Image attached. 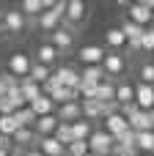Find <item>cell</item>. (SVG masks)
<instances>
[{
	"instance_id": "cell-6",
	"label": "cell",
	"mask_w": 154,
	"mask_h": 156,
	"mask_svg": "<svg viewBox=\"0 0 154 156\" xmlns=\"http://www.w3.org/2000/svg\"><path fill=\"white\" fill-rule=\"evenodd\" d=\"M55 5V0H22V5H19V11H22V16L25 19H30V22H36L44 11H50Z\"/></svg>"
},
{
	"instance_id": "cell-11",
	"label": "cell",
	"mask_w": 154,
	"mask_h": 156,
	"mask_svg": "<svg viewBox=\"0 0 154 156\" xmlns=\"http://www.w3.org/2000/svg\"><path fill=\"white\" fill-rule=\"evenodd\" d=\"M50 36H52V41H50V44L58 49V55H61V52H69V49L74 47V33H72V27H66V25H63V27H58V30H55V33H50Z\"/></svg>"
},
{
	"instance_id": "cell-28",
	"label": "cell",
	"mask_w": 154,
	"mask_h": 156,
	"mask_svg": "<svg viewBox=\"0 0 154 156\" xmlns=\"http://www.w3.org/2000/svg\"><path fill=\"white\" fill-rule=\"evenodd\" d=\"M63 148L69 145V143H74V137H72V123H58V129H55V134H52Z\"/></svg>"
},
{
	"instance_id": "cell-12",
	"label": "cell",
	"mask_w": 154,
	"mask_h": 156,
	"mask_svg": "<svg viewBox=\"0 0 154 156\" xmlns=\"http://www.w3.org/2000/svg\"><path fill=\"white\" fill-rule=\"evenodd\" d=\"M55 118H58L61 123H77V121H83L80 101H69V104H61V107H55Z\"/></svg>"
},
{
	"instance_id": "cell-32",
	"label": "cell",
	"mask_w": 154,
	"mask_h": 156,
	"mask_svg": "<svg viewBox=\"0 0 154 156\" xmlns=\"http://www.w3.org/2000/svg\"><path fill=\"white\" fill-rule=\"evenodd\" d=\"M66 154L69 156H88V143H80V140H74V143H69L66 145Z\"/></svg>"
},
{
	"instance_id": "cell-1",
	"label": "cell",
	"mask_w": 154,
	"mask_h": 156,
	"mask_svg": "<svg viewBox=\"0 0 154 156\" xmlns=\"http://www.w3.org/2000/svg\"><path fill=\"white\" fill-rule=\"evenodd\" d=\"M63 14H66V0H55V5H52L50 11H44L33 25H36L39 30H44V33H55V30L61 27V22H63Z\"/></svg>"
},
{
	"instance_id": "cell-10",
	"label": "cell",
	"mask_w": 154,
	"mask_h": 156,
	"mask_svg": "<svg viewBox=\"0 0 154 156\" xmlns=\"http://www.w3.org/2000/svg\"><path fill=\"white\" fill-rule=\"evenodd\" d=\"M85 11H88V5H85L83 0H66V14H63V22H66V27H72V25H80V22L85 19Z\"/></svg>"
},
{
	"instance_id": "cell-13",
	"label": "cell",
	"mask_w": 154,
	"mask_h": 156,
	"mask_svg": "<svg viewBox=\"0 0 154 156\" xmlns=\"http://www.w3.org/2000/svg\"><path fill=\"white\" fill-rule=\"evenodd\" d=\"M127 11H130V14H127L130 22H135V25H141V27H149V25H152V8H146L141 0H138V3H130Z\"/></svg>"
},
{
	"instance_id": "cell-4",
	"label": "cell",
	"mask_w": 154,
	"mask_h": 156,
	"mask_svg": "<svg viewBox=\"0 0 154 156\" xmlns=\"http://www.w3.org/2000/svg\"><path fill=\"white\" fill-rule=\"evenodd\" d=\"M102 71L107 80H116L127 71V60L121 52H105V60H102Z\"/></svg>"
},
{
	"instance_id": "cell-37",
	"label": "cell",
	"mask_w": 154,
	"mask_h": 156,
	"mask_svg": "<svg viewBox=\"0 0 154 156\" xmlns=\"http://www.w3.org/2000/svg\"><path fill=\"white\" fill-rule=\"evenodd\" d=\"M152 27H154V11H152Z\"/></svg>"
},
{
	"instance_id": "cell-21",
	"label": "cell",
	"mask_w": 154,
	"mask_h": 156,
	"mask_svg": "<svg viewBox=\"0 0 154 156\" xmlns=\"http://www.w3.org/2000/svg\"><path fill=\"white\" fill-rule=\"evenodd\" d=\"M28 107L33 110V115H36V118H44V115H55V101H52L50 96H44V93H41V96H39L33 104H28Z\"/></svg>"
},
{
	"instance_id": "cell-5",
	"label": "cell",
	"mask_w": 154,
	"mask_h": 156,
	"mask_svg": "<svg viewBox=\"0 0 154 156\" xmlns=\"http://www.w3.org/2000/svg\"><path fill=\"white\" fill-rule=\"evenodd\" d=\"M30 69H33L30 55H25V52H14V55L8 58V74H14L17 80H25V77L30 74Z\"/></svg>"
},
{
	"instance_id": "cell-29",
	"label": "cell",
	"mask_w": 154,
	"mask_h": 156,
	"mask_svg": "<svg viewBox=\"0 0 154 156\" xmlns=\"http://www.w3.org/2000/svg\"><path fill=\"white\" fill-rule=\"evenodd\" d=\"M19 126H17V121H14V115H0V134L3 137H14V132H17Z\"/></svg>"
},
{
	"instance_id": "cell-23",
	"label": "cell",
	"mask_w": 154,
	"mask_h": 156,
	"mask_svg": "<svg viewBox=\"0 0 154 156\" xmlns=\"http://www.w3.org/2000/svg\"><path fill=\"white\" fill-rule=\"evenodd\" d=\"M11 143L17 145V148H30L33 143H36V134H33V129H17L14 132V137H11Z\"/></svg>"
},
{
	"instance_id": "cell-26",
	"label": "cell",
	"mask_w": 154,
	"mask_h": 156,
	"mask_svg": "<svg viewBox=\"0 0 154 156\" xmlns=\"http://www.w3.org/2000/svg\"><path fill=\"white\" fill-rule=\"evenodd\" d=\"M135 145H138V154H154V132H141L135 134Z\"/></svg>"
},
{
	"instance_id": "cell-20",
	"label": "cell",
	"mask_w": 154,
	"mask_h": 156,
	"mask_svg": "<svg viewBox=\"0 0 154 156\" xmlns=\"http://www.w3.org/2000/svg\"><path fill=\"white\" fill-rule=\"evenodd\" d=\"M19 93H22L25 104H33V101L41 96V85H36L30 77H25V80H19Z\"/></svg>"
},
{
	"instance_id": "cell-33",
	"label": "cell",
	"mask_w": 154,
	"mask_h": 156,
	"mask_svg": "<svg viewBox=\"0 0 154 156\" xmlns=\"http://www.w3.org/2000/svg\"><path fill=\"white\" fill-rule=\"evenodd\" d=\"M138 77H141V85H154V63H143Z\"/></svg>"
},
{
	"instance_id": "cell-22",
	"label": "cell",
	"mask_w": 154,
	"mask_h": 156,
	"mask_svg": "<svg viewBox=\"0 0 154 156\" xmlns=\"http://www.w3.org/2000/svg\"><path fill=\"white\" fill-rule=\"evenodd\" d=\"M135 101V85L130 82H116V104L118 107H127Z\"/></svg>"
},
{
	"instance_id": "cell-38",
	"label": "cell",
	"mask_w": 154,
	"mask_h": 156,
	"mask_svg": "<svg viewBox=\"0 0 154 156\" xmlns=\"http://www.w3.org/2000/svg\"><path fill=\"white\" fill-rule=\"evenodd\" d=\"M152 63H154V60H152Z\"/></svg>"
},
{
	"instance_id": "cell-8",
	"label": "cell",
	"mask_w": 154,
	"mask_h": 156,
	"mask_svg": "<svg viewBox=\"0 0 154 156\" xmlns=\"http://www.w3.org/2000/svg\"><path fill=\"white\" fill-rule=\"evenodd\" d=\"M105 52H107V49H102L99 44H85V47H80L77 58H80V63H83V66H102Z\"/></svg>"
},
{
	"instance_id": "cell-24",
	"label": "cell",
	"mask_w": 154,
	"mask_h": 156,
	"mask_svg": "<svg viewBox=\"0 0 154 156\" xmlns=\"http://www.w3.org/2000/svg\"><path fill=\"white\" fill-rule=\"evenodd\" d=\"M14 121H17V126H19V129H33L36 115H33V110H30V107H22V110H17V112H14Z\"/></svg>"
},
{
	"instance_id": "cell-14",
	"label": "cell",
	"mask_w": 154,
	"mask_h": 156,
	"mask_svg": "<svg viewBox=\"0 0 154 156\" xmlns=\"http://www.w3.org/2000/svg\"><path fill=\"white\" fill-rule=\"evenodd\" d=\"M58 118L55 115H44V118H36V123H33V134H36V140H41V137H52L55 134V129H58Z\"/></svg>"
},
{
	"instance_id": "cell-17",
	"label": "cell",
	"mask_w": 154,
	"mask_h": 156,
	"mask_svg": "<svg viewBox=\"0 0 154 156\" xmlns=\"http://www.w3.org/2000/svg\"><path fill=\"white\" fill-rule=\"evenodd\" d=\"M105 44H107V52H121L127 47V38H124L121 27H107L105 30Z\"/></svg>"
},
{
	"instance_id": "cell-31",
	"label": "cell",
	"mask_w": 154,
	"mask_h": 156,
	"mask_svg": "<svg viewBox=\"0 0 154 156\" xmlns=\"http://www.w3.org/2000/svg\"><path fill=\"white\" fill-rule=\"evenodd\" d=\"M141 52L154 55V27H146V30H143V38H141Z\"/></svg>"
},
{
	"instance_id": "cell-27",
	"label": "cell",
	"mask_w": 154,
	"mask_h": 156,
	"mask_svg": "<svg viewBox=\"0 0 154 156\" xmlns=\"http://www.w3.org/2000/svg\"><path fill=\"white\" fill-rule=\"evenodd\" d=\"M36 85H44L50 77H52V69H47V66H41V63H33V69H30V74H28Z\"/></svg>"
},
{
	"instance_id": "cell-34",
	"label": "cell",
	"mask_w": 154,
	"mask_h": 156,
	"mask_svg": "<svg viewBox=\"0 0 154 156\" xmlns=\"http://www.w3.org/2000/svg\"><path fill=\"white\" fill-rule=\"evenodd\" d=\"M22 156H41V151H39V148H28Z\"/></svg>"
},
{
	"instance_id": "cell-15",
	"label": "cell",
	"mask_w": 154,
	"mask_h": 156,
	"mask_svg": "<svg viewBox=\"0 0 154 156\" xmlns=\"http://www.w3.org/2000/svg\"><path fill=\"white\" fill-rule=\"evenodd\" d=\"M127 129H130V123H127V118L121 115V110L105 118V132H107V134H110L113 140H116V137H121V134H124Z\"/></svg>"
},
{
	"instance_id": "cell-19",
	"label": "cell",
	"mask_w": 154,
	"mask_h": 156,
	"mask_svg": "<svg viewBox=\"0 0 154 156\" xmlns=\"http://www.w3.org/2000/svg\"><path fill=\"white\" fill-rule=\"evenodd\" d=\"M39 145V151H41V156H66V148L55 140V137H41V140H36Z\"/></svg>"
},
{
	"instance_id": "cell-35",
	"label": "cell",
	"mask_w": 154,
	"mask_h": 156,
	"mask_svg": "<svg viewBox=\"0 0 154 156\" xmlns=\"http://www.w3.org/2000/svg\"><path fill=\"white\" fill-rule=\"evenodd\" d=\"M11 154V148H3V145H0V156H8Z\"/></svg>"
},
{
	"instance_id": "cell-25",
	"label": "cell",
	"mask_w": 154,
	"mask_h": 156,
	"mask_svg": "<svg viewBox=\"0 0 154 156\" xmlns=\"http://www.w3.org/2000/svg\"><path fill=\"white\" fill-rule=\"evenodd\" d=\"M94 134V126L88 123V121H77V123H72V137L74 140H80V143H88V137Z\"/></svg>"
},
{
	"instance_id": "cell-9",
	"label": "cell",
	"mask_w": 154,
	"mask_h": 156,
	"mask_svg": "<svg viewBox=\"0 0 154 156\" xmlns=\"http://www.w3.org/2000/svg\"><path fill=\"white\" fill-rule=\"evenodd\" d=\"M52 80L63 88H80V71L74 66H58L52 71Z\"/></svg>"
},
{
	"instance_id": "cell-7",
	"label": "cell",
	"mask_w": 154,
	"mask_h": 156,
	"mask_svg": "<svg viewBox=\"0 0 154 156\" xmlns=\"http://www.w3.org/2000/svg\"><path fill=\"white\" fill-rule=\"evenodd\" d=\"M127 123H130V129H132L135 134H141V132H154V110H138Z\"/></svg>"
},
{
	"instance_id": "cell-36",
	"label": "cell",
	"mask_w": 154,
	"mask_h": 156,
	"mask_svg": "<svg viewBox=\"0 0 154 156\" xmlns=\"http://www.w3.org/2000/svg\"><path fill=\"white\" fill-rule=\"evenodd\" d=\"M8 156H22V151H11V154H8Z\"/></svg>"
},
{
	"instance_id": "cell-2",
	"label": "cell",
	"mask_w": 154,
	"mask_h": 156,
	"mask_svg": "<svg viewBox=\"0 0 154 156\" xmlns=\"http://www.w3.org/2000/svg\"><path fill=\"white\" fill-rule=\"evenodd\" d=\"M25 25H28V19L22 16L19 8H8V11H3V16H0V30L8 33V36H19V33L25 30Z\"/></svg>"
},
{
	"instance_id": "cell-18",
	"label": "cell",
	"mask_w": 154,
	"mask_h": 156,
	"mask_svg": "<svg viewBox=\"0 0 154 156\" xmlns=\"http://www.w3.org/2000/svg\"><path fill=\"white\" fill-rule=\"evenodd\" d=\"M55 60H58V49H55L52 44H39V47H36V63H41V66L52 69V66H55Z\"/></svg>"
},
{
	"instance_id": "cell-30",
	"label": "cell",
	"mask_w": 154,
	"mask_h": 156,
	"mask_svg": "<svg viewBox=\"0 0 154 156\" xmlns=\"http://www.w3.org/2000/svg\"><path fill=\"white\" fill-rule=\"evenodd\" d=\"M19 88V80L14 77V74H0V93H8V90H17Z\"/></svg>"
},
{
	"instance_id": "cell-3",
	"label": "cell",
	"mask_w": 154,
	"mask_h": 156,
	"mask_svg": "<svg viewBox=\"0 0 154 156\" xmlns=\"http://www.w3.org/2000/svg\"><path fill=\"white\" fill-rule=\"evenodd\" d=\"M113 145H116V140L105 129L102 132H94L88 137V151H91V156H110L113 154Z\"/></svg>"
},
{
	"instance_id": "cell-16",
	"label": "cell",
	"mask_w": 154,
	"mask_h": 156,
	"mask_svg": "<svg viewBox=\"0 0 154 156\" xmlns=\"http://www.w3.org/2000/svg\"><path fill=\"white\" fill-rule=\"evenodd\" d=\"M135 104L138 110H154V85H135Z\"/></svg>"
}]
</instances>
